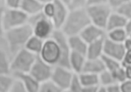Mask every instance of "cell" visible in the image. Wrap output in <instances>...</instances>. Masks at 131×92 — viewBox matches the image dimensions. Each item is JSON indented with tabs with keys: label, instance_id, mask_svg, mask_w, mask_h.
Listing matches in <instances>:
<instances>
[{
	"label": "cell",
	"instance_id": "obj_37",
	"mask_svg": "<svg viewBox=\"0 0 131 92\" xmlns=\"http://www.w3.org/2000/svg\"><path fill=\"white\" fill-rule=\"evenodd\" d=\"M121 65L123 67L131 65V50H126L124 57L121 62Z\"/></svg>",
	"mask_w": 131,
	"mask_h": 92
},
{
	"label": "cell",
	"instance_id": "obj_24",
	"mask_svg": "<svg viewBox=\"0 0 131 92\" xmlns=\"http://www.w3.org/2000/svg\"><path fill=\"white\" fill-rule=\"evenodd\" d=\"M15 81L12 74H0V92H9Z\"/></svg>",
	"mask_w": 131,
	"mask_h": 92
},
{
	"label": "cell",
	"instance_id": "obj_36",
	"mask_svg": "<svg viewBox=\"0 0 131 92\" xmlns=\"http://www.w3.org/2000/svg\"><path fill=\"white\" fill-rule=\"evenodd\" d=\"M87 5V0H72L69 6V9L85 7Z\"/></svg>",
	"mask_w": 131,
	"mask_h": 92
},
{
	"label": "cell",
	"instance_id": "obj_5",
	"mask_svg": "<svg viewBox=\"0 0 131 92\" xmlns=\"http://www.w3.org/2000/svg\"><path fill=\"white\" fill-rule=\"evenodd\" d=\"M91 24L105 30L111 14L114 11L107 3L85 7Z\"/></svg>",
	"mask_w": 131,
	"mask_h": 92
},
{
	"label": "cell",
	"instance_id": "obj_11",
	"mask_svg": "<svg viewBox=\"0 0 131 92\" xmlns=\"http://www.w3.org/2000/svg\"><path fill=\"white\" fill-rule=\"evenodd\" d=\"M125 52L126 50L123 43L114 42L105 37L104 43L103 55L121 62Z\"/></svg>",
	"mask_w": 131,
	"mask_h": 92
},
{
	"label": "cell",
	"instance_id": "obj_16",
	"mask_svg": "<svg viewBox=\"0 0 131 92\" xmlns=\"http://www.w3.org/2000/svg\"><path fill=\"white\" fill-rule=\"evenodd\" d=\"M105 38L88 44L86 56L87 59L101 58L103 55Z\"/></svg>",
	"mask_w": 131,
	"mask_h": 92
},
{
	"label": "cell",
	"instance_id": "obj_15",
	"mask_svg": "<svg viewBox=\"0 0 131 92\" xmlns=\"http://www.w3.org/2000/svg\"><path fill=\"white\" fill-rule=\"evenodd\" d=\"M43 5L40 0H22L19 8L29 17L41 12Z\"/></svg>",
	"mask_w": 131,
	"mask_h": 92
},
{
	"label": "cell",
	"instance_id": "obj_48",
	"mask_svg": "<svg viewBox=\"0 0 131 92\" xmlns=\"http://www.w3.org/2000/svg\"><path fill=\"white\" fill-rule=\"evenodd\" d=\"M40 1L43 3H48V2H52L53 1H54V0H40Z\"/></svg>",
	"mask_w": 131,
	"mask_h": 92
},
{
	"label": "cell",
	"instance_id": "obj_1",
	"mask_svg": "<svg viewBox=\"0 0 131 92\" xmlns=\"http://www.w3.org/2000/svg\"><path fill=\"white\" fill-rule=\"evenodd\" d=\"M90 24L91 22L85 7L70 9L60 30L68 37L80 35Z\"/></svg>",
	"mask_w": 131,
	"mask_h": 92
},
{
	"label": "cell",
	"instance_id": "obj_38",
	"mask_svg": "<svg viewBox=\"0 0 131 92\" xmlns=\"http://www.w3.org/2000/svg\"><path fill=\"white\" fill-rule=\"evenodd\" d=\"M121 92H131V80L127 79L119 84Z\"/></svg>",
	"mask_w": 131,
	"mask_h": 92
},
{
	"label": "cell",
	"instance_id": "obj_7",
	"mask_svg": "<svg viewBox=\"0 0 131 92\" xmlns=\"http://www.w3.org/2000/svg\"><path fill=\"white\" fill-rule=\"evenodd\" d=\"M51 38L56 41L60 49V58L57 65L70 69L69 60L71 50L69 44L68 37L60 29H55Z\"/></svg>",
	"mask_w": 131,
	"mask_h": 92
},
{
	"label": "cell",
	"instance_id": "obj_52",
	"mask_svg": "<svg viewBox=\"0 0 131 92\" xmlns=\"http://www.w3.org/2000/svg\"><path fill=\"white\" fill-rule=\"evenodd\" d=\"M130 1H131V0H130Z\"/></svg>",
	"mask_w": 131,
	"mask_h": 92
},
{
	"label": "cell",
	"instance_id": "obj_23",
	"mask_svg": "<svg viewBox=\"0 0 131 92\" xmlns=\"http://www.w3.org/2000/svg\"><path fill=\"white\" fill-rule=\"evenodd\" d=\"M128 36L125 28H120L107 32L106 37L114 42L123 43Z\"/></svg>",
	"mask_w": 131,
	"mask_h": 92
},
{
	"label": "cell",
	"instance_id": "obj_43",
	"mask_svg": "<svg viewBox=\"0 0 131 92\" xmlns=\"http://www.w3.org/2000/svg\"><path fill=\"white\" fill-rule=\"evenodd\" d=\"M123 45L126 50H131V38L128 36L127 38L123 42Z\"/></svg>",
	"mask_w": 131,
	"mask_h": 92
},
{
	"label": "cell",
	"instance_id": "obj_29",
	"mask_svg": "<svg viewBox=\"0 0 131 92\" xmlns=\"http://www.w3.org/2000/svg\"><path fill=\"white\" fill-rule=\"evenodd\" d=\"M127 20L131 18V1H129L114 10Z\"/></svg>",
	"mask_w": 131,
	"mask_h": 92
},
{
	"label": "cell",
	"instance_id": "obj_32",
	"mask_svg": "<svg viewBox=\"0 0 131 92\" xmlns=\"http://www.w3.org/2000/svg\"><path fill=\"white\" fill-rule=\"evenodd\" d=\"M54 11V1L50 2L45 3L42 12L48 18L51 20Z\"/></svg>",
	"mask_w": 131,
	"mask_h": 92
},
{
	"label": "cell",
	"instance_id": "obj_2",
	"mask_svg": "<svg viewBox=\"0 0 131 92\" xmlns=\"http://www.w3.org/2000/svg\"><path fill=\"white\" fill-rule=\"evenodd\" d=\"M33 35L32 28L27 23L22 26L7 30L4 36L7 43L10 52L15 54L24 48L28 39Z\"/></svg>",
	"mask_w": 131,
	"mask_h": 92
},
{
	"label": "cell",
	"instance_id": "obj_50",
	"mask_svg": "<svg viewBox=\"0 0 131 92\" xmlns=\"http://www.w3.org/2000/svg\"><path fill=\"white\" fill-rule=\"evenodd\" d=\"M62 92H69V91L67 90H63Z\"/></svg>",
	"mask_w": 131,
	"mask_h": 92
},
{
	"label": "cell",
	"instance_id": "obj_31",
	"mask_svg": "<svg viewBox=\"0 0 131 92\" xmlns=\"http://www.w3.org/2000/svg\"><path fill=\"white\" fill-rule=\"evenodd\" d=\"M113 73L117 83L120 84L127 79L125 69L122 66V65L121 67H120L118 70Z\"/></svg>",
	"mask_w": 131,
	"mask_h": 92
},
{
	"label": "cell",
	"instance_id": "obj_8",
	"mask_svg": "<svg viewBox=\"0 0 131 92\" xmlns=\"http://www.w3.org/2000/svg\"><path fill=\"white\" fill-rule=\"evenodd\" d=\"M38 55L49 64L53 67L57 65L60 58V52L56 41L52 38L45 40Z\"/></svg>",
	"mask_w": 131,
	"mask_h": 92
},
{
	"label": "cell",
	"instance_id": "obj_34",
	"mask_svg": "<svg viewBox=\"0 0 131 92\" xmlns=\"http://www.w3.org/2000/svg\"><path fill=\"white\" fill-rule=\"evenodd\" d=\"M130 0H107V4L114 11Z\"/></svg>",
	"mask_w": 131,
	"mask_h": 92
},
{
	"label": "cell",
	"instance_id": "obj_26",
	"mask_svg": "<svg viewBox=\"0 0 131 92\" xmlns=\"http://www.w3.org/2000/svg\"><path fill=\"white\" fill-rule=\"evenodd\" d=\"M11 74L10 62L5 51L0 47V74Z\"/></svg>",
	"mask_w": 131,
	"mask_h": 92
},
{
	"label": "cell",
	"instance_id": "obj_14",
	"mask_svg": "<svg viewBox=\"0 0 131 92\" xmlns=\"http://www.w3.org/2000/svg\"><path fill=\"white\" fill-rule=\"evenodd\" d=\"M12 75L22 83L28 92H38L40 83L29 73H15Z\"/></svg>",
	"mask_w": 131,
	"mask_h": 92
},
{
	"label": "cell",
	"instance_id": "obj_21",
	"mask_svg": "<svg viewBox=\"0 0 131 92\" xmlns=\"http://www.w3.org/2000/svg\"><path fill=\"white\" fill-rule=\"evenodd\" d=\"M44 40L32 35L27 41L24 48L35 55H39L41 50Z\"/></svg>",
	"mask_w": 131,
	"mask_h": 92
},
{
	"label": "cell",
	"instance_id": "obj_39",
	"mask_svg": "<svg viewBox=\"0 0 131 92\" xmlns=\"http://www.w3.org/2000/svg\"><path fill=\"white\" fill-rule=\"evenodd\" d=\"M107 92H121L119 84L115 83L105 87Z\"/></svg>",
	"mask_w": 131,
	"mask_h": 92
},
{
	"label": "cell",
	"instance_id": "obj_28",
	"mask_svg": "<svg viewBox=\"0 0 131 92\" xmlns=\"http://www.w3.org/2000/svg\"><path fill=\"white\" fill-rule=\"evenodd\" d=\"M63 90L51 80L41 83L38 92H62Z\"/></svg>",
	"mask_w": 131,
	"mask_h": 92
},
{
	"label": "cell",
	"instance_id": "obj_22",
	"mask_svg": "<svg viewBox=\"0 0 131 92\" xmlns=\"http://www.w3.org/2000/svg\"><path fill=\"white\" fill-rule=\"evenodd\" d=\"M80 80L84 87L99 86V75L82 72L78 74Z\"/></svg>",
	"mask_w": 131,
	"mask_h": 92
},
{
	"label": "cell",
	"instance_id": "obj_35",
	"mask_svg": "<svg viewBox=\"0 0 131 92\" xmlns=\"http://www.w3.org/2000/svg\"><path fill=\"white\" fill-rule=\"evenodd\" d=\"M4 2L7 8H19L22 0H4Z\"/></svg>",
	"mask_w": 131,
	"mask_h": 92
},
{
	"label": "cell",
	"instance_id": "obj_9",
	"mask_svg": "<svg viewBox=\"0 0 131 92\" xmlns=\"http://www.w3.org/2000/svg\"><path fill=\"white\" fill-rule=\"evenodd\" d=\"M54 67L44 61L37 55L29 73L40 83L50 80Z\"/></svg>",
	"mask_w": 131,
	"mask_h": 92
},
{
	"label": "cell",
	"instance_id": "obj_10",
	"mask_svg": "<svg viewBox=\"0 0 131 92\" xmlns=\"http://www.w3.org/2000/svg\"><path fill=\"white\" fill-rule=\"evenodd\" d=\"M74 73L69 69L54 67L50 80L62 90H68Z\"/></svg>",
	"mask_w": 131,
	"mask_h": 92
},
{
	"label": "cell",
	"instance_id": "obj_46",
	"mask_svg": "<svg viewBox=\"0 0 131 92\" xmlns=\"http://www.w3.org/2000/svg\"><path fill=\"white\" fill-rule=\"evenodd\" d=\"M59 1L62 2L63 3L65 4L66 5H67L68 7H69L72 0H59Z\"/></svg>",
	"mask_w": 131,
	"mask_h": 92
},
{
	"label": "cell",
	"instance_id": "obj_19",
	"mask_svg": "<svg viewBox=\"0 0 131 92\" xmlns=\"http://www.w3.org/2000/svg\"><path fill=\"white\" fill-rule=\"evenodd\" d=\"M127 22V20L119 15L117 12L113 11L108 18L105 30L109 32L112 30L125 28Z\"/></svg>",
	"mask_w": 131,
	"mask_h": 92
},
{
	"label": "cell",
	"instance_id": "obj_13",
	"mask_svg": "<svg viewBox=\"0 0 131 92\" xmlns=\"http://www.w3.org/2000/svg\"><path fill=\"white\" fill-rule=\"evenodd\" d=\"M106 34L105 29L91 23L83 30L80 36L88 44L105 37Z\"/></svg>",
	"mask_w": 131,
	"mask_h": 92
},
{
	"label": "cell",
	"instance_id": "obj_30",
	"mask_svg": "<svg viewBox=\"0 0 131 92\" xmlns=\"http://www.w3.org/2000/svg\"><path fill=\"white\" fill-rule=\"evenodd\" d=\"M83 87L78 74H75L67 90L69 92H82Z\"/></svg>",
	"mask_w": 131,
	"mask_h": 92
},
{
	"label": "cell",
	"instance_id": "obj_18",
	"mask_svg": "<svg viewBox=\"0 0 131 92\" xmlns=\"http://www.w3.org/2000/svg\"><path fill=\"white\" fill-rule=\"evenodd\" d=\"M86 60L87 58L85 55L71 51L69 60L71 70L76 74L81 73Z\"/></svg>",
	"mask_w": 131,
	"mask_h": 92
},
{
	"label": "cell",
	"instance_id": "obj_49",
	"mask_svg": "<svg viewBox=\"0 0 131 92\" xmlns=\"http://www.w3.org/2000/svg\"><path fill=\"white\" fill-rule=\"evenodd\" d=\"M128 37L131 38V33H130L128 34Z\"/></svg>",
	"mask_w": 131,
	"mask_h": 92
},
{
	"label": "cell",
	"instance_id": "obj_17",
	"mask_svg": "<svg viewBox=\"0 0 131 92\" xmlns=\"http://www.w3.org/2000/svg\"><path fill=\"white\" fill-rule=\"evenodd\" d=\"M105 70V68L101 58L98 59L87 58L82 72L99 75Z\"/></svg>",
	"mask_w": 131,
	"mask_h": 92
},
{
	"label": "cell",
	"instance_id": "obj_3",
	"mask_svg": "<svg viewBox=\"0 0 131 92\" xmlns=\"http://www.w3.org/2000/svg\"><path fill=\"white\" fill-rule=\"evenodd\" d=\"M28 23L32 28L33 35L44 41L51 38L56 29L52 20L42 11L29 16Z\"/></svg>",
	"mask_w": 131,
	"mask_h": 92
},
{
	"label": "cell",
	"instance_id": "obj_44",
	"mask_svg": "<svg viewBox=\"0 0 131 92\" xmlns=\"http://www.w3.org/2000/svg\"><path fill=\"white\" fill-rule=\"evenodd\" d=\"M125 29L126 30L127 33H128V35L131 33V18L127 20L126 24L125 27Z\"/></svg>",
	"mask_w": 131,
	"mask_h": 92
},
{
	"label": "cell",
	"instance_id": "obj_25",
	"mask_svg": "<svg viewBox=\"0 0 131 92\" xmlns=\"http://www.w3.org/2000/svg\"><path fill=\"white\" fill-rule=\"evenodd\" d=\"M99 80L100 86L104 87L117 83L113 73L106 70H105L99 75Z\"/></svg>",
	"mask_w": 131,
	"mask_h": 92
},
{
	"label": "cell",
	"instance_id": "obj_45",
	"mask_svg": "<svg viewBox=\"0 0 131 92\" xmlns=\"http://www.w3.org/2000/svg\"><path fill=\"white\" fill-rule=\"evenodd\" d=\"M124 68L125 69L127 79L131 80V65L126 67Z\"/></svg>",
	"mask_w": 131,
	"mask_h": 92
},
{
	"label": "cell",
	"instance_id": "obj_12",
	"mask_svg": "<svg viewBox=\"0 0 131 92\" xmlns=\"http://www.w3.org/2000/svg\"><path fill=\"white\" fill-rule=\"evenodd\" d=\"M54 11L51 20L56 29H60L69 12V7L59 0H54Z\"/></svg>",
	"mask_w": 131,
	"mask_h": 92
},
{
	"label": "cell",
	"instance_id": "obj_6",
	"mask_svg": "<svg viewBox=\"0 0 131 92\" xmlns=\"http://www.w3.org/2000/svg\"><path fill=\"white\" fill-rule=\"evenodd\" d=\"M28 18L29 16L20 8L4 9L2 20L5 32L27 23Z\"/></svg>",
	"mask_w": 131,
	"mask_h": 92
},
{
	"label": "cell",
	"instance_id": "obj_40",
	"mask_svg": "<svg viewBox=\"0 0 131 92\" xmlns=\"http://www.w3.org/2000/svg\"><path fill=\"white\" fill-rule=\"evenodd\" d=\"M3 10L4 9L2 7L0 8V38L4 36V33H5V30L3 28V20H2Z\"/></svg>",
	"mask_w": 131,
	"mask_h": 92
},
{
	"label": "cell",
	"instance_id": "obj_51",
	"mask_svg": "<svg viewBox=\"0 0 131 92\" xmlns=\"http://www.w3.org/2000/svg\"><path fill=\"white\" fill-rule=\"evenodd\" d=\"M2 7L1 6V2H0V8H1Z\"/></svg>",
	"mask_w": 131,
	"mask_h": 92
},
{
	"label": "cell",
	"instance_id": "obj_47",
	"mask_svg": "<svg viewBox=\"0 0 131 92\" xmlns=\"http://www.w3.org/2000/svg\"><path fill=\"white\" fill-rule=\"evenodd\" d=\"M97 92H107L106 88L102 86H99L98 88Z\"/></svg>",
	"mask_w": 131,
	"mask_h": 92
},
{
	"label": "cell",
	"instance_id": "obj_4",
	"mask_svg": "<svg viewBox=\"0 0 131 92\" xmlns=\"http://www.w3.org/2000/svg\"><path fill=\"white\" fill-rule=\"evenodd\" d=\"M37 55L23 48L15 54L10 62L11 74L29 73Z\"/></svg>",
	"mask_w": 131,
	"mask_h": 92
},
{
	"label": "cell",
	"instance_id": "obj_20",
	"mask_svg": "<svg viewBox=\"0 0 131 92\" xmlns=\"http://www.w3.org/2000/svg\"><path fill=\"white\" fill-rule=\"evenodd\" d=\"M68 42L71 51L86 56L88 44L80 35L68 37Z\"/></svg>",
	"mask_w": 131,
	"mask_h": 92
},
{
	"label": "cell",
	"instance_id": "obj_33",
	"mask_svg": "<svg viewBox=\"0 0 131 92\" xmlns=\"http://www.w3.org/2000/svg\"><path fill=\"white\" fill-rule=\"evenodd\" d=\"M9 92H28L22 83L15 78V81Z\"/></svg>",
	"mask_w": 131,
	"mask_h": 92
},
{
	"label": "cell",
	"instance_id": "obj_42",
	"mask_svg": "<svg viewBox=\"0 0 131 92\" xmlns=\"http://www.w3.org/2000/svg\"><path fill=\"white\" fill-rule=\"evenodd\" d=\"M99 86L84 87L82 92H97L98 88H99Z\"/></svg>",
	"mask_w": 131,
	"mask_h": 92
},
{
	"label": "cell",
	"instance_id": "obj_27",
	"mask_svg": "<svg viewBox=\"0 0 131 92\" xmlns=\"http://www.w3.org/2000/svg\"><path fill=\"white\" fill-rule=\"evenodd\" d=\"M101 59L104 65L105 70L110 71L112 73L115 72L120 67H121V62L116 59L107 57L105 55H103Z\"/></svg>",
	"mask_w": 131,
	"mask_h": 92
},
{
	"label": "cell",
	"instance_id": "obj_41",
	"mask_svg": "<svg viewBox=\"0 0 131 92\" xmlns=\"http://www.w3.org/2000/svg\"><path fill=\"white\" fill-rule=\"evenodd\" d=\"M107 0H87V6L107 3Z\"/></svg>",
	"mask_w": 131,
	"mask_h": 92
}]
</instances>
